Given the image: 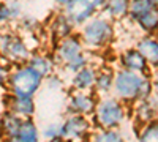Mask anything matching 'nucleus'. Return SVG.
<instances>
[{"mask_svg":"<svg viewBox=\"0 0 158 142\" xmlns=\"http://www.w3.org/2000/svg\"><path fill=\"white\" fill-rule=\"evenodd\" d=\"M112 95L125 104H135L139 99L153 96V85L150 74H139L128 70H115Z\"/></svg>","mask_w":158,"mask_h":142,"instance_id":"obj_1","label":"nucleus"},{"mask_svg":"<svg viewBox=\"0 0 158 142\" xmlns=\"http://www.w3.org/2000/svg\"><path fill=\"white\" fill-rule=\"evenodd\" d=\"M79 36L90 52L106 51L115 40V24L98 13L77 30Z\"/></svg>","mask_w":158,"mask_h":142,"instance_id":"obj_2","label":"nucleus"},{"mask_svg":"<svg viewBox=\"0 0 158 142\" xmlns=\"http://www.w3.org/2000/svg\"><path fill=\"white\" fill-rule=\"evenodd\" d=\"M52 55H54L57 65L63 67L71 74L90 65V51H87L77 32L57 41Z\"/></svg>","mask_w":158,"mask_h":142,"instance_id":"obj_3","label":"nucleus"},{"mask_svg":"<svg viewBox=\"0 0 158 142\" xmlns=\"http://www.w3.org/2000/svg\"><path fill=\"white\" fill-rule=\"evenodd\" d=\"M128 115L127 104L114 95L100 96L92 122L98 130H118Z\"/></svg>","mask_w":158,"mask_h":142,"instance_id":"obj_4","label":"nucleus"},{"mask_svg":"<svg viewBox=\"0 0 158 142\" xmlns=\"http://www.w3.org/2000/svg\"><path fill=\"white\" fill-rule=\"evenodd\" d=\"M43 77L40 76L32 67L25 65H19L16 67V70H13L8 74V88L11 95L16 96H35V93L40 90L43 84Z\"/></svg>","mask_w":158,"mask_h":142,"instance_id":"obj_5","label":"nucleus"},{"mask_svg":"<svg viewBox=\"0 0 158 142\" xmlns=\"http://www.w3.org/2000/svg\"><path fill=\"white\" fill-rule=\"evenodd\" d=\"M128 19L142 32V35H158V10L149 0H131Z\"/></svg>","mask_w":158,"mask_h":142,"instance_id":"obj_6","label":"nucleus"},{"mask_svg":"<svg viewBox=\"0 0 158 142\" xmlns=\"http://www.w3.org/2000/svg\"><path fill=\"white\" fill-rule=\"evenodd\" d=\"M0 55L8 63L13 65H25L29 62L32 52L22 38L16 33H3L0 35Z\"/></svg>","mask_w":158,"mask_h":142,"instance_id":"obj_7","label":"nucleus"},{"mask_svg":"<svg viewBox=\"0 0 158 142\" xmlns=\"http://www.w3.org/2000/svg\"><path fill=\"white\" fill-rule=\"evenodd\" d=\"M92 122L87 115L68 114L62 122V137L68 142H87L92 136Z\"/></svg>","mask_w":158,"mask_h":142,"instance_id":"obj_8","label":"nucleus"},{"mask_svg":"<svg viewBox=\"0 0 158 142\" xmlns=\"http://www.w3.org/2000/svg\"><path fill=\"white\" fill-rule=\"evenodd\" d=\"M98 95L94 90H73L67 101V114H79V115H87L92 117L95 112Z\"/></svg>","mask_w":158,"mask_h":142,"instance_id":"obj_9","label":"nucleus"},{"mask_svg":"<svg viewBox=\"0 0 158 142\" xmlns=\"http://www.w3.org/2000/svg\"><path fill=\"white\" fill-rule=\"evenodd\" d=\"M60 10H62L63 14L71 21V24L76 29L82 27L87 21H90L92 18L97 16L100 13V10H97L90 2H87V0H71L68 5H65Z\"/></svg>","mask_w":158,"mask_h":142,"instance_id":"obj_10","label":"nucleus"},{"mask_svg":"<svg viewBox=\"0 0 158 142\" xmlns=\"http://www.w3.org/2000/svg\"><path fill=\"white\" fill-rule=\"evenodd\" d=\"M117 62H118V68H122V70H128V71L139 73V74H150L152 73V68L149 67L147 60L144 59V55L135 46L122 51L117 55Z\"/></svg>","mask_w":158,"mask_h":142,"instance_id":"obj_11","label":"nucleus"},{"mask_svg":"<svg viewBox=\"0 0 158 142\" xmlns=\"http://www.w3.org/2000/svg\"><path fill=\"white\" fill-rule=\"evenodd\" d=\"M133 106H135L133 109L135 120L141 126L158 119V99L155 96H150L147 99H139Z\"/></svg>","mask_w":158,"mask_h":142,"instance_id":"obj_12","label":"nucleus"},{"mask_svg":"<svg viewBox=\"0 0 158 142\" xmlns=\"http://www.w3.org/2000/svg\"><path fill=\"white\" fill-rule=\"evenodd\" d=\"M135 47L144 55L152 70L158 68V35H142L136 40Z\"/></svg>","mask_w":158,"mask_h":142,"instance_id":"obj_13","label":"nucleus"},{"mask_svg":"<svg viewBox=\"0 0 158 142\" xmlns=\"http://www.w3.org/2000/svg\"><path fill=\"white\" fill-rule=\"evenodd\" d=\"M74 32H77V29L71 24V21L62 13V10L52 16V19L49 22V33H51L52 40H54L56 43L63 40V38L70 36Z\"/></svg>","mask_w":158,"mask_h":142,"instance_id":"obj_14","label":"nucleus"},{"mask_svg":"<svg viewBox=\"0 0 158 142\" xmlns=\"http://www.w3.org/2000/svg\"><path fill=\"white\" fill-rule=\"evenodd\" d=\"M27 65L32 67L40 76L46 79V77L52 76L56 73L57 68V62L54 59V55L51 54H44V52H32Z\"/></svg>","mask_w":158,"mask_h":142,"instance_id":"obj_15","label":"nucleus"},{"mask_svg":"<svg viewBox=\"0 0 158 142\" xmlns=\"http://www.w3.org/2000/svg\"><path fill=\"white\" fill-rule=\"evenodd\" d=\"M130 3H131V0H106L100 13L103 16H106L109 21H112L114 24L122 22L128 19Z\"/></svg>","mask_w":158,"mask_h":142,"instance_id":"obj_16","label":"nucleus"},{"mask_svg":"<svg viewBox=\"0 0 158 142\" xmlns=\"http://www.w3.org/2000/svg\"><path fill=\"white\" fill-rule=\"evenodd\" d=\"M114 77H115V70L109 65H104L97 68V77H95V87L94 92L98 96H106L112 93L114 88Z\"/></svg>","mask_w":158,"mask_h":142,"instance_id":"obj_17","label":"nucleus"},{"mask_svg":"<svg viewBox=\"0 0 158 142\" xmlns=\"http://www.w3.org/2000/svg\"><path fill=\"white\" fill-rule=\"evenodd\" d=\"M95 77H97V68L87 65L81 70H77L71 76V88L73 90H94L95 87Z\"/></svg>","mask_w":158,"mask_h":142,"instance_id":"obj_18","label":"nucleus"},{"mask_svg":"<svg viewBox=\"0 0 158 142\" xmlns=\"http://www.w3.org/2000/svg\"><path fill=\"white\" fill-rule=\"evenodd\" d=\"M8 103V111L18 114L19 117L22 119H27V117H32L35 114V101H33V96H16V95H11L8 96L6 99Z\"/></svg>","mask_w":158,"mask_h":142,"instance_id":"obj_19","label":"nucleus"},{"mask_svg":"<svg viewBox=\"0 0 158 142\" xmlns=\"http://www.w3.org/2000/svg\"><path fill=\"white\" fill-rule=\"evenodd\" d=\"M22 117H19L18 114L11 112V111H6L3 114L2 120H0V133H2V136L5 139L8 137H15L18 136L19 133V128L22 125Z\"/></svg>","mask_w":158,"mask_h":142,"instance_id":"obj_20","label":"nucleus"},{"mask_svg":"<svg viewBox=\"0 0 158 142\" xmlns=\"http://www.w3.org/2000/svg\"><path fill=\"white\" fill-rule=\"evenodd\" d=\"M18 139L21 142H40V133L32 117H27L22 120V125L18 133Z\"/></svg>","mask_w":158,"mask_h":142,"instance_id":"obj_21","label":"nucleus"},{"mask_svg":"<svg viewBox=\"0 0 158 142\" xmlns=\"http://www.w3.org/2000/svg\"><path fill=\"white\" fill-rule=\"evenodd\" d=\"M89 142H127V139L118 130H98L92 133Z\"/></svg>","mask_w":158,"mask_h":142,"instance_id":"obj_22","label":"nucleus"},{"mask_svg":"<svg viewBox=\"0 0 158 142\" xmlns=\"http://www.w3.org/2000/svg\"><path fill=\"white\" fill-rule=\"evenodd\" d=\"M138 142H158V119L141 126Z\"/></svg>","mask_w":158,"mask_h":142,"instance_id":"obj_23","label":"nucleus"},{"mask_svg":"<svg viewBox=\"0 0 158 142\" xmlns=\"http://www.w3.org/2000/svg\"><path fill=\"white\" fill-rule=\"evenodd\" d=\"M3 2L8 8L11 21H19L22 18V2L21 0H3Z\"/></svg>","mask_w":158,"mask_h":142,"instance_id":"obj_24","label":"nucleus"},{"mask_svg":"<svg viewBox=\"0 0 158 142\" xmlns=\"http://www.w3.org/2000/svg\"><path fill=\"white\" fill-rule=\"evenodd\" d=\"M43 136L46 139H56V137H62V122H54L44 126L43 130Z\"/></svg>","mask_w":158,"mask_h":142,"instance_id":"obj_25","label":"nucleus"},{"mask_svg":"<svg viewBox=\"0 0 158 142\" xmlns=\"http://www.w3.org/2000/svg\"><path fill=\"white\" fill-rule=\"evenodd\" d=\"M21 25H22V29H25V30L35 32V29L38 27V21L33 16H24V18H21Z\"/></svg>","mask_w":158,"mask_h":142,"instance_id":"obj_26","label":"nucleus"},{"mask_svg":"<svg viewBox=\"0 0 158 142\" xmlns=\"http://www.w3.org/2000/svg\"><path fill=\"white\" fill-rule=\"evenodd\" d=\"M8 21H11L10 13H8V8H6L5 2H0V24H5V22H8Z\"/></svg>","mask_w":158,"mask_h":142,"instance_id":"obj_27","label":"nucleus"},{"mask_svg":"<svg viewBox=\"0 0 158 142\" xmlns=\"http://www.w3.org/2000/svg\"><path fill=\"white\" fill-rule=\"evenodd\" d=\"M150 79H152V85H153V96L158 99V68L152 70Z\"/></svg>","mask_w":158,"mask_h":142,"instance_id":"obj_28","label":"nucleus"},{"mask_svg":"<svg viewBox=\"0 0 158 142\" xmlns=\"http://www.w3.org/2000/svg\"><path fill=\"white\" fill-rule=\"evenodd\" d=\"M6 79H8V73L5 71V68L2 65H0V87L6 82Z\"/></svg>","mask_w":158,"mask_h":142,"instance_id":"obj_29","label":"nucleus"},{"mask_svg":"<svg viewBox=\"0 0 158 142\" xmlns=\"http://www.w3.org/2000/svg\"><path fill=\"white\" fill-rule=\"evenodd\" d=\"M87 2H90L97 10L101 11V8H103V5H104V2H106V0H87Z\"/></svg>","mask_w":158,"mask_h":142,"instance_id":"obj_30","label":"nucleus"},{"mask_svg":"<svg viewBox=\"0 0 158 142\" xmlns=\"http://www.w3.org/2000/svg\"><path fill=\"white\" fill-rule=\"evenodd\" d=\"M54 2H56V5H57L59 8H63L65 5H68L71 0H54Z\"/></svg>","mask_w":158,"mask_h":142,"instance_id":"obj_31","label":"nucleus"},{"mask_svg":"<svg viewBox=\"0 0 158 142\" xmlns=\"http://www.w3.org/2000/svg\"><path fill=\"white\" fill-rule=\"evenodd\" d=\"M44 142H68V140L63 137H56V139H46Z\"/></svg>","mask_w":158,"mask_h":142,"instance_id":"obj_32","label":"nucleus"},{"mask_svg":"<svg viewBox=\"0 0 158 142\" xmlns=\"http://www.w3.org/2000/svg\"><path fill=\"white\" fill-rule=\"evenodd\" d=\"M5 142H21V140L18 139V136H15V137H8V139H5Z\"/></svg>","mask_w":158,"mask_h":142,"instance_id":"obj_33","label":"nucleus"}]
</instances>
